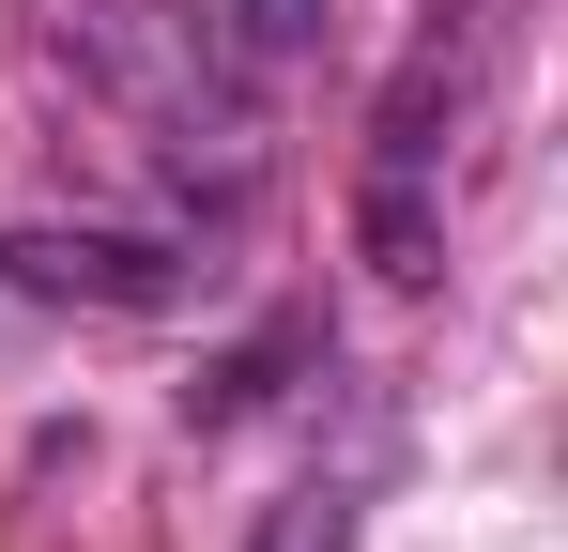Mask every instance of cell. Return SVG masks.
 Returning <instances> with one entry per match:
<instances>
[{"instance_id": "cell-1", "label": "cell", "mask_w": 568, "mask_h": 552, "mask_svg": "<svg viewBox=\"0 0 568 552\" xmlns=\"http://www.w3.org/2000/svg\"><path fill=\"white\" fill-rule=\"evenodd\" d=\"M476 108H491V16H476V0H446V16L415 31V62L384 78V108H369V170H354V246H369L384 292L446 276V200H462Z\"/></svg>"}, {"instance_id": "cell-2", "label": "cell", "mask_w": 568, "mask_h": 552, "mask_svg": "<svg viewBox=\"0 0 568 552\" xmlns=\"http://www.w3.org/2000/svg\"><path fill=\"white\" fill-rule=\"evenodd\" d=\"M0 276L47 307H185L200 246L185 231H0Z\"/></svg>"}, {"instance_id": "cell-4", "label": "cell", "mask_w": 568, "mask_h": 552, "mask_svg": "<svg viewBox=\"0 0 568 552\" xmlns=\"http://www.w3.org/2000/svg\"><path fill=\"white\" fill-rule=\"evenodd\" d=\"M246 47L277 62V47H307V0H246Z\"/></svg>"}, {"instance_id": "cell-3", "label": "cell", "mask_w": 568, "mask_h": 552, "mask_svg": "<svg viewBox=\"0 0 568 552\" xmlns=\"http://www.w3.org/2000/svg\"><path fill=\"white\" fill-rule=\"evenodd\" d=\"M246 552H354V491H338V476H307V491H277V522H262Z\"/></svg>"}]
</instances>
